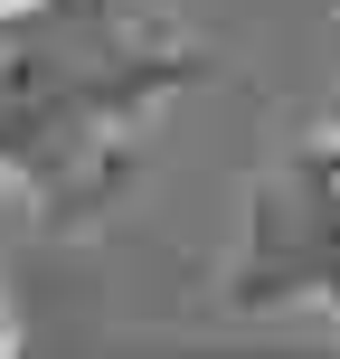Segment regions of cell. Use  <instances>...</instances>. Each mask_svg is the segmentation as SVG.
<instances>
[{"mask_svg": "<svg viewBox=\"0 0 340 359\" xmlns=\"http://www.w3.org/2000/svg\"><path fill=\"white\" fill-rule=\"evenodd\" d=\"M189 86L198 48L161 0H0V180L48 227H95Z\"/></svg>", "mask_w": 340, "mask_h": 359, "instance_id": "6da1fadb", "label": "cell"}, {"mask_svg": "<svg viewBox=\"0 0 340 359\" xmlns=\"http://www.w3.org/2000/svg\"><path fill=\"white\" fill-rule=\"evenodd\" d=\"M236 312H331L340 322V133L303 142L246 189L236 227Z\"/></svg>", "mask_w": 340, "mask_h": 359, "instance_id": "7a4b0ae2", "label": "cell"}]
</instances>
